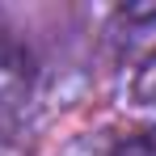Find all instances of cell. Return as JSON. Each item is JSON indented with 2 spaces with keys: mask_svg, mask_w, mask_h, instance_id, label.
Instances as JSON below:
<instances>
[{
  "mask_svg": "<svg viewBox=\"0 0 156 156\" xmlns=\"http://www.w3.org/2000/svg\"><path fill=\"white\" fill-rule=\"evenodd\" d=\"M118 17L131 26H156V4H122Z\"/></svg>",
  "mask_w": 156,
  "mask_h": 156,
  "instance_id": "277c9868",
  "label": "cell"
},
{
  "mask_svg": "<svg viewBox=\"0 0 156 156\" xmlns=\"http://www.w3.org/2000/svg\"><path fill=\"white\" fill-rule=\"evenodd\" d=\"M131 93H135V101L144 105H156V51L139 63V72H135V84H131Z\"/></svg>",
  "mask_w": 156,
  "mask_h": 156,
  "instance_id": "3957f363",
  "label": "cell"
},
{
  "mask_svg": "<svg viewBox=\"0 0 156 156\" xmlns=\"http://www.w3.org/2000/svg\"><path fill=\"white\" fill-rule=\"evenodd\" d=\"M110 156H156V127H144V131L122 135Z\"/></svg>",
  "mask_w": 156,
  "mask_h": 156,
  "instance_id": "7a4b0ae2",
  "label": "cell"
},
{
  "mask_svg": "<svg viewBox=\"0 0 156 156\" xmlns=\"http://www.w3.org/2000/svg\"><path fill=\"white\" fill-rule=\"evenodd\" d=\"M30 80H34V68H30L26 47H17L13 38L0 34V131L13 122L17 105L26 101Z\"/></svg>",
  "mask_w": 156,
  "mask_h": 156,
  "instance_id": "6da1fadb",
  "label": "cell"
}]
</instances>
